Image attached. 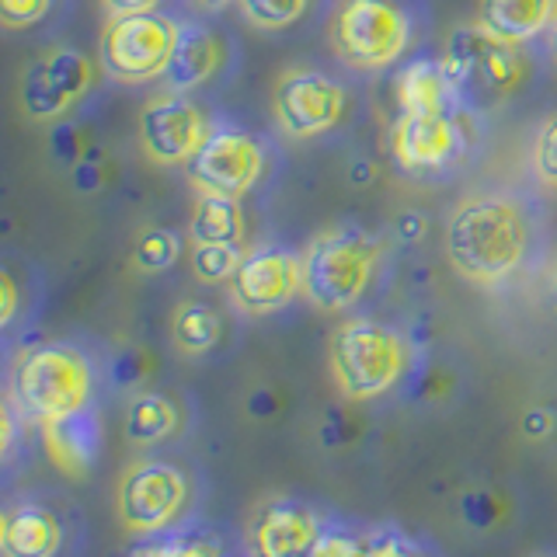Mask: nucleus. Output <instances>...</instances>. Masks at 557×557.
<instances>
[{
	"label": "nucleus",
	"mask_w": 557,
	"mask_h": 557,
	"mask_svg": "<svg viewBox=\"0 0 557 557\" xmlns=\"http://www.w3.org/2000/svg\"><path fill=\"white\" fill-rule=\"evenodd\" d=\"M199 8H206V11H216V8H226L231 0H196Z\"/></svg>",
	"instance_id": "79ce46f5"
},
{
	"label": "nucleus",
	"mask_w": 557,
	"mask_h": 557,
	"mask_svg": "<svg viewBox=\"0 0 557 557\" xmlns=\"http://www.w3.org/2000/svg\"><path fill=\"white\" fill-rule=\"evenodd\" d=\"M275 119L289 136H321L335 129L345 112V91L321 70L293 66L275 84Z\"/></svg>",
	"instance_id": "9d476101"
},
{
	"label": "nucleus",
	"mask_w": 557,
	"mask_h": 557,
	"mask_svg": "<svg viewBox=\"0 0 557 557\" xmlns=\"http://www.w3.org/2000/svg\"><path fill=\"white\" fill-rule=\"evenodd\" d=\"M550 429H554V414L547 408H530L522 414V432L533 435V440H544Z\"/></svg>",
	"instance_id": "c9c22d12"
},
{
	"label": "nucleus",
	"mask_w": 557,
	"mask_h": 557,
	"mask_svg": "<svg viewBox=\"0 0 557 557\" xmlns=\"http://www.w3.org/2000/svg\"><path fill=\"white\" fill-rule=\"evenodd\" d=\"M304 557H356V540L345 533H321V540Z\"/></svg>",
	"instance_id": "473e14b6"
},
{
	"label": "nucleus",
	"mask_w": 557,
	"mask_h": 557,
	"mask_svg": "<svg viewBox=\"0 0 557 557\" xmlns=\"http://www.w3.org/2000/svg\"><path fill=\"white\" fill-rule=\"evenodd\" d=\"M380 261V244L359 226H327L313 234L304 255V296L324 310L338 313L362 300Z\"/></svg>",
	"instance_id": "7ed1b4c3"
},
{
	"label": "nucleus",
	"mask_w": 557,
	"mask_h": 557,
	"mask_svg": "<svg viewBox=\"0 0 557 557\" xmlns=\"http://www.w3.org/2000/svg\"><path fill=\"white\" fill-rule=\"evenodd\" d=\"M52 0H0V22L8 28H28L49 14Z\"/></svg>",
	"instance_id": "c756f323"
},
{
	"label": "nucleus",
	"mask_w": 557,
	"mask_h": 557,
	"mask_svg": "<svg viewBox=\"0 0 557 557\" xmlns=\"http://www.w3.org/2000/svg\"><path fill=\"white\" fill-rule=\"evenodd\" d=\"M356 557H425V550L400 530H373L356 540Z\"/></svg>",
	"instance_id": "cd10ccee"
},
{
	"label": "nucleus",
	"mask_w": 557,
	"mask_h": 557,
	"mask_svg": "<svg viewBox=\"0 0 557 557\" xmlns=\"http://www.w3.org/2000/svg\"><path fill=\"white\" fill-rule=\"evenodd\" d=\"M42 63H46L49 81L60 87L63 98H66L70 104H77L87 91H91V84H95V66H91V60L84 57V52L70 49V46H60V49L46 52Z\"/></svg>",
	"instance_id": "5701e85b"
},
{
	"label": "nucleus",
	"mask_w": 557,
	"mask_h": 557,
	"mask_svg": "<svg viewBox=\"0 0 557 557\" xmlns=\"http://www.w3.org/2000/svg\"><path fill=\"white\" fill-rule=\"evenodd\" d=\"M174 42H178V25L171 17H161L157 11L126 14L104 25L98 57L109 77L122 84H144L168 74Z\"/></svg>",
	"instance_id": "423d86ee"
},
{
	"label": "nucleus",
	"mask_w": 557,
	"mask_h": 557,
	"mask_svg": "<svg viewBox=\"0 0 557 557\" xmlns=\"http://www.w3.org/2000/svg\"><path fill=\"white\" fill-rule=\"evenodd\" d=\"M22 104L32 119H57L70 109V101L63 98V91L49 81L46 63H32L22 74Z\"/></svg>",
	"instance_id": "b1692460"
},
{
	"label": "nucleus",
	"mask_w": 557,
	"mask_h": 557,
	"mask_svg": "<svg viewBox=\"0 0 557 557\" xmlns=\"http://www.w3.org/2000/svg\"><path fill=\"white\" fill-rule=\"evenodd\" d=\"M95 397V370L74 345H35L17 359L11 373V400L32 422H52V418L91 408Z\"/></svg>",
	"instance_id": "f03ea898"
},
{
	"label": "nucleus",
	"mask_w": 557,
	"mask_h": 557,
	"mask_svg": "<svg viewBox=\"0 0 557 557\" xmlns=\"http://www.w3.org/2000/svg\"><path fill=\"white\" fill-rule=\"evenodd\" d=\"M304 293V258L283 248L244 251L231 278V296L244 313H275Z\"/></svg>",
	"instance_id": "9b49d317"
},
{
	"label": "nucleus",
	"mask_w": 557,
	"mask_h": 557,
	"mask_svg": "<svg viewBox=\"0 0 557 557\" xmlns=\"http://www.w3.org/2000/svg\"><path fill=\"white\" fill-rule=\"evenodd\" d=\"M321 533L324 530L310 505L296 498H269L251 516L248 544L255 557H304Z\"/></svg>",
	"instance_id": "ddd939ff"
},
{
	"label": "nucleus",
	"mask_w": 557,
	"mask_h": 557,
	"mask_svg": "<svg viewBox=\"0 0 557 557\" xmlns=\"http://www.w3.org/2000/svg\"><path fill=\"white\" fill-rule=\"evenodd\" d=\"M457 122L453 115H414L400 112L391 133V147L400 168L408 171H429L446 164L457 153Z\"/></svg>",
	"instance_id": "4468645a"
},
{
	"label": "nucleus",
	"mask_w": 557,
	"mask_h": 557,
	"mask_svg": "<svg viewBox=\"0 0 557 557\" xmlns=\"http://www.w3.org/2000/svg\"><path fill=\"white\" fill-rule=\"evenodd\" d=\"M101 4L112 17H126V14H150L157 11L161 0H101Z\"/></svg>",
	"instance_id": "e433bc0d"
},
{
	"label": "nucleus",
	"mask_w": 557,
	"mask_h": 557,
	"mask_svg": "<svg viewBox=\"0 0 557 557\" xmlns=\"http://www.w3.org/2000/svg\"><path fill=\"white\" fill-rule=\"evenodd\" d=\"M261 168H265V157H261L255 136L231 126H216L206 133L202 147L188 157L185 174L199 188V196L240 199L251 185H258Z\"/></svg>",
	"instance_id": "1a4fd4ad"
},
{
	"label": "nucleus",
	"mask_w": 557,
	"mask_h": 557,
	"mask_svg": "<svg viewBox=\"0 0 557 557\" xmlns=\"http://www.w3.org/2000/svg\"><path fill=\"white\" fill-rule=\"evenodd\" d=\"M49 147H52V153L60 157L63 164H70L74 168L81 157H84V139H81V133H77V126H70V122H60V126H52V133H49Z\"/></svg>",
	"instance_id": "2f4dec72"
},
{
	"label": "nucleus",
	"mask_w": 557,
	"mask_h": 557,
	"mask_svg": "<svg viewBox=\"0 0 557 557\" xmlns=\"http://www.w3.org/2000/svg\"><path fill=\"white\" fill-rule=\"evenodd\" d=\"M63 522L39 502H11L0 516V557H57Z\"/></svg>",
	"instance_id": "dca6fc26"
},
{
	"label": "nucleus",
	"mask_w": 557,
	"mask_h": 557,
	"mask_svg": "<svg viewBox=\"0 0 557 557\" xmlns=\"http://www.w3.org/2000/svg\"><path fill=\"white\" fill-rule=\"evenodd\" d=\"M240 258H244V251L237 244H196V248H191V272L209 286L231 283Z\"/></svg>",
	"instance_id": "a878e982"
},
{
	"label": "nucleus",
	"mask_w": 557,
	"mask_h": 557,
	"mask_svg": "<svg viewBox=\"0 0 557 557\" xmlns=\"http://www.w3.org/2000/svg\"><path fill=\"white\" fill-rule=\"evenodd\" d=\"M104 178H109V168H104V153L101 150H84V157L74 164V188L77 191H98L104 185Z\"/></svg>",
	"instance_id": "7c9ffc66"
},
{
	"label": "nucleus",
	"mask_w": 557,
	"mask_h": 557,
	"mask_svg": "<svg viewBox=\"0 0 557 557\" xmlns=\"http://www.w3.org/2000/svg\"><path fill=\"white\" fill-rule=\"evenodd\" d=\"M188 502V481L174 463L139 460L122 470L115 487V512L122 527L139 536L168 530Z\"/></svg>",
	"instance_id": "0eeeda50"
},
{
	"label": "nucleus",
	"mask_w": 557,
	"mask_h": 557,
	"mask_svg": "<svg viewBox=\"0 0 557 557\" xmlns=\"http://www.w3.org/2000/svg\"><path fill=\"white\" fill-rule=\"evenodd\" d=\"M14 310H17V286H14V275L4 269L0 272V324H11Z\"/></svg>",
	"instance_id": "f704fd0d"
},
{
	"label": "nucleus",
	"mask_w": 557,
	"mask_h": 557,
	"mask_svg": "<svg viewBox=\"0 0 557 557\" xmlns=\"http://www.w3.org/2000/svg\"><path fill=\"white\" fill-rule=\"evenodd\" d=\"M376 178V168L370 164V161H356L352 168H348V182H352V185H370Z\"/></svg>",
	"instance_id": "58836bf2"
},
{
	"label": "nucleus",
	"mask_w": 557,
	"mask_h": 557,
	"mask_svg": "<svg viewBox=\"0 0 557 557\" xmlns=\"http://www.w3.org/2000/svg\"><path fill=\"white\" fill-rule=\"evenodd\" d=\"M533 171L540 182L557 188V115H547L533 136Z\"/></svg>",
	"instance_id": "c85d7f7f"
},
{
	"label": "nucleus",
	"mask_w": 557,
	"mask_h": 557,
	"mask_svg": "<svg viewBox=\"0 0 557 557\" xmlns=\"http://www.w3.org/2000/svg\"><path fill=\"white\" fill-rule=\"evenodd\" d=\"M446 63L453 77L460 84V95L470 98H505L512 95L522 81V57L519 46L498 39V35L484 32L478 22L460 25L449 35L446 46Z\"/></svg>",
	"instance_id": "6e6552de"
},
{
	"label": "nucleus",
	"mask_w": 557,
	"mask_h": 557,
	"mask_svg": "<svg viewBox=\"0 0 557 557\" xmlns=\"http://www.w3.org/2000/svg\"><path fill=\"white\" fill-rule=\"evenodd\" d=\"M209 126L199 104L182 95H161L139 112V147L157 164H188V157L202 147Z\"/></svg>",
	"instance_id": "f8f14e48"
},
{
	"label": "nucleus",
	"mask_w": 557,
	"mask_h": 557,
	"mask_svg": "<svg viewBox=\"0 0 557 557\" xmlns=\"http://www.w3.org/2000/svg\"><path fill=\"white\" fill-rule=\"evenodd\" d=\"M408 370V348L394 327L352 318L331 335V376L342 397L376 400L394 391Z\"/></svg>",
	"instance_id": "20e7f679"
},
{
	"label": "nucleus",
	"mask_w": 557,
	"mask_h": 557,
	"mask_svg": "<svg viewBox=\"0 0 557 557\" xmlns=\"http://www.w3.org/2000/svg\"><path fill=\"white\" fill-rule=\"evenodd\" d=\"M411 42V17L397 0H342L331 17V46L348 66L383 70Z\"/></svg>",
	"instance_id": "39448f33"
},
{
	"label": "nucleus",
	"mask_w": 557,
	"mask_h": 557,
	"mask_svg": "<svg viewBox=\"0 0 557 557\" xmlns=\"http://www.w3.org/2000/svg\"><path fill=\"white\" fill-rule=\"evenodd\" d=\"M550 304H554V310H557V272H554V278H550Z\"/></svg>",
	"instance_id": "c03bdc74"
},
{
	"label": "nucleus",
	"mask_w": 557,
	"mask_h": 557,
	"mask_svg": "<svg viewBox=\"0 0 557 557\" xmlns=\"http://www.w3.org/2000/svg\"><path fill=\"white\" fill-rule=\"evenodd\" d=\"M530 251V223L505 196H478L453 209L446 223V258L478 286L505 283Z\"/></svg>",
	"instance_id": "f257e3e1"
},
{
	"label": "nucleus",
	"mask_w": 557,
	"mask_h": 557,
	"mask_svg": "<svg viewBox=\"0 0 557 557\" xmlns=\"http://www.w3.org/2000/svg\"><path fill=\"white\" fill-rule=\"evenodd\" d=\"M171 338L178 345V352L185 356H206L213 352L223 338V321L220 313L209 307V304H199V300H188L174 310L171 318Z\"/></svg>",
	"instance_id": "4be33fe9"
},
{
	"label": "nucleus",
	"mask_w": 557,
	"mask_h": 557,
	"mask_svg": "<svg viewBox=\"0 0 557 557\" xmlns=\"http://www.w3.org/2000/svg\"><path fill=\"white\" fill-rule=\"evenodd\" d=\"M237 4L255 28L278 32L300 22L310 8V0H237Z\"/></svg>",
	"instance_id": "bb28decb"
},
{
	"label": "nucleus",
	"mask_w": 557,
	"mask_h": 557,
	"mask_svg": "<svg viewBox=\"0 0 557 557\" xmlns=\"http://www.w3.org/2000/svg\"><path fill=\"white\" fill-rule=\"evenodd\" d=\"M557 17V0H478L474 22L498 39L522 46Z\"/></svg>",
	"instance_id": "6ab92c4d"
},
{
	"label": "nucleus",
	"mask_w": 557,
	"mask_h": 557,
	"mask_svg": "<svg viewBox=\"0 0 557 557\" xmlns=\"http://www.w3.org/2000/svg\"><path fill=\"white\" fill-rule=\"evenodd\" d=\"M191 244H237L244 240V213L234 196H199L188 223Z\"/></svg>",
	"instance_id": "412c9836"
},
{
	"label": "nucleus",
	"mask_w": 557,
	"mask_h": 557,
	"mask_svg": "<svg viewBox=\"0 0 557 557\" xmlns=\"http://www.w3.org/2000/svg\"><path fill=\"white\" fill-rule=\"evenodd\" d=\"M129 557H174V540H168V544H147L133 550Z\"/></svg>",
	"instance_id": "a19ab883"
},
{
	"label": "nucleus",
	"mask_w": 557,
	"mask_h": 557,
	"mask_svg": "<svg viewBox=\"0 0 557 557\" xmlns=\"http://www.w3.org/2000/svg\"><path fill=\"white\" fill-rule=\"evenodd\" d=\"M0 425H4V453L14 446V400H8L4 411H0Z\"/></svg>",
	"instance_id": "ea45409f"
},
{
	"label": "nucleus",
	"mask_w": 557,
	"mask_h": 557,
	"mask_svg": "<svg viewBox=\"0 0 557 557\" xmlns=\"http://www.w3.org/2000/svg\"><path fill=\"white\" fill-rule=\"evenodd\" d=\"M178 422L182 418L171 397L157 391H144V394H136L126 408V440L136 446H157L178 432Z\"/></svg>",
	"instance_id": "aec40b11"
},
{
	"label": "nucleus",
	"mask_w": 557,
	"mask_h": 557,
	"mask_svg": "<svg viewBox=\"0 0 557 557\" xmlns=\"http://www.w3.org/2000/svg\"><path fill=\"white\" fill-rule=\"evenodd\" d=\"M422 231H425V223H422V216H418V213H405V216L397 220L400 240H418V237H422Z\"/></svg>",
	"instance_id": "4c0bfd02"
},
{
	"label": "nucleus",
	"mask_w": 557,
	"mask_h": 557,
	"mask_svg": "<svg viewBox=\"0 0 557 557\" xmlns=\"http://www.w3.org/2000/svg\"><path fill=\"white\" fill-rule=\"evenodd\" d=\"M223 63V42L206 25H178V42H174L168 63V84L174 95L196 91Z\"/></svg>",
	"instance_id": "a211bd4d"
},
{
	"label": "nucleus",
	"mask_w": 557,
	"mask_h": 557,
	"mask_svg": "<svg viewBox=\"0 0 557 557\" xmlns=\"http://www.w3.org/2000/svg\"><path fill=\"white\" fill-rule=\"evenodd\" d=\"M550 52H554V60H557V17H554V32H550Z\"/></svg>",
	"instance_id": "37998d69"
},
{
	"label": "nucleus",
	"mask_w": 557,
	"mask_h": 557,
	"mask_svg": "<svg viewBox=\"0 0 557 557\" xmlns=\"http://www.w3.org/2000/svg\"><path fill=\"white\" fill-rule=\"evenodd\" d=\"M42 446L49 463L60 470L66 478H84L91 463L98 460L101 453V418L95 408H81L74 414L52 418V422H42Z\"/></svg>",
	"instance_id": "2eb2a0df"
},
{
	"label": "nucleus",
	"mask_w": 557,
	"mask_h": 557,
	"mask_svg": "<svg viewBox=\"0 0 557 557\" xmlns=\"http://www.w3.org/2000/svg\"><path fill=\"white\" fill-rule=\"evenodd\" d=\"M397 101L400 112L414 115H453L460 109V84L443 60H414L400 70L397 77Z\"/></svg>",
	"instance_id": "f3484780"
},
{
	"label": "nucleus",
	"mask_w": 557,
	"mask_h": 557,
	"mask_svg": "<svg viewBox=\"0 0 557 557\" xmlns=\"http://www.w3.org/2000/svg\"><path fill=\"white\" fill-rule=\"evenodd\" d=\"M174 557H223V550L206 536H191V540H174Z\"/></svg>",
	"instance_id": "72a5a7b5"
},
{
	"label": "nucleus",
	"mask_w": 557,
	"mask_h": 557,
	"mask_svg": "<svg viewBox=\"0 0 557 557\" xmlns=\"http://www.w3.org/2000/svg\"><path fill=\"white\" fill-rule=\"evenodd\" d=\"M182 255V237L164 226H147L144 234L136 237V251L133 261L139 272H164L171 269Z\"/></svg>",
	"instance_id": "393cba45"
}]
</instances>
